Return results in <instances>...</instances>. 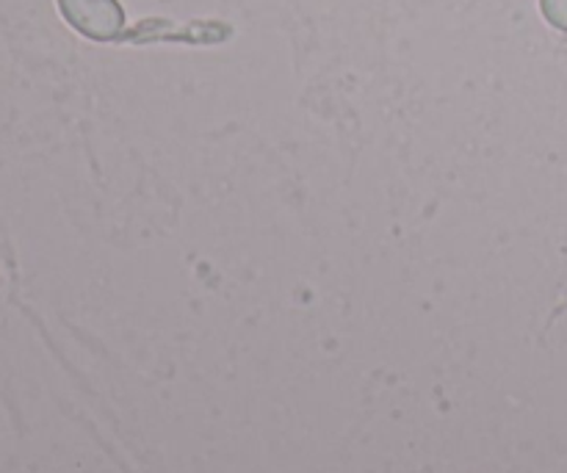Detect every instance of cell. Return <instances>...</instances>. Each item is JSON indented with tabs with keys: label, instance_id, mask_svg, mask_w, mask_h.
<instances>
[{
	"label": "cell",
	"instance_id": "6da1fadb",
	"mask_svg": "<svg viewBox=\"0 0 567 473\" xmlns=\"http://www.w3.org/2000/svg\"><path fill=\"white\" fill-rule=\"evenodd\" d=\"M59 9L81 37L94 42H114L125 31V11L120 0H59Z\"/></svg>",
	"mask_w": 567,
	"mask_h": 473
},
{
	"label": "cell",
	"instance_id": "7a4b0ae2",
	"mask_svg": "<svg viewBox=\"0 0 567 473\" xmlns=\"http://www.w3.org/2000/svg\"><path fill=\"white\" fill-rule=\"evenodd\" d=\"M540 9L554 28L567 33V0H540Z\"/></svg>",
	"mask_w": 567,
	"mask_h": 473
}]
</instances>
